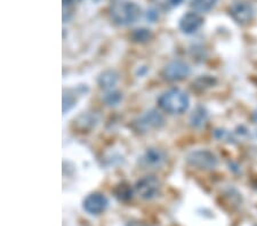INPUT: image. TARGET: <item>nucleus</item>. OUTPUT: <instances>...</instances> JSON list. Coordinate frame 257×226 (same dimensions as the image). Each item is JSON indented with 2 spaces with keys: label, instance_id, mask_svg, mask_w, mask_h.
I'll use <instances>...</instances> for the list:
<instances>
[{
  "label": "nucleus",
  "instance_id": "nucleus-16",
  "mask_svg": "<svg viewBox=\"0 0 257 226\" xmlns=\"http://www.w3.org/2000/svg\"><path fill=\"white\" fill-rule=\"evenodd\" d=\"M103 101L107 106H117L122 101V94L114 89L109 90L103 96Z\"/></svg>",
  "mask_w": 257,
  "mask_h": 226
},
{
  "label": "nucleus",
  "instance_id": "nucleus-8",
  "mask_svg": "<svg viewBox=\"0 0 257 226\" xmlns=\"http://www.w3.org/2000/svg\"><path fill=\"white\" fill-rule=\"evenodd\" d=\"M109 205V200L103 193L93 192L86 196L82 201L84 210L92 216H98L106 210Z\"/></svg>",
  "mask_w": 257,
  "mask_h": 226
},
{
  "label": "nucleus",
  "instance_id": "nucleus-14",
  "mask_svg": "<svg viewBox=\"0 0 257 226\" xmlns=\"http://www.w3.org/2000/svg\"><path fill=\"white\" fill-rule=\"evenodd\" d=\"M131 40L136 44H147L153 38L151 30L147 28H139L132 31Z\"/></svg>",
  "mask_w": 257,
  "mask_h": 226
},
{
  "label": "nucleus",
  "instance_id": "nucleus-17",
  "mask_svg": "<svg viewBox=\"0 0 257 226\" xmlns=\"http://www.w3.org/2000/svg\"><path fill=\"white\" fill-rule=\"evenodd\" d=\"M215 82H216V79L211 76H201L193 82V88L197 90H205L206 88L214 86Z\"/></svg>",
  "mask_w": 257,
  "mask_h": 226
},
{
  "label": "nucleus",
  "instance_id": "nucleus-15",
  "mask_svg": "<svg viewBox=\"0 0 257 226\" xmlns=\"http://www.w3.org/2000/svg\"><path fill=\"white\" fill-rule=\"evenodd\" d=\"M218 0H191L190 7L197 13H208L216 6Z\"/></svg>",
  "mask_w": 257,
  "mask_h": 226
},
{
  "label": "nucleus",
  "instance_id": "nucleus-4",
  "mask_svg": "<svg viewBox=\"0 0 257 226\" xmlns=\"http://www.w3.org/2000/svg\"><path fill=\"white\" fill-rule=\"evenodd\" d=\"M161 188H163V185H161L159 178L156 176L148 175L136 182L134 190L138 193V195H140V198L150 201L160 196Z\"/></svg>",
  "mask_w": 257,
  "mask_h": 226
},
{
  "label": "nucleus",
  "instance_id": "nucleus-7",
  "mask_svg": "<svg viewBox=\"0 0 257 226\" xmlns=\"http://www.w3.org/2000/svg\"><path fill=\"white\" fill-rule=\"evenodd\" d=\"M191 73V69L183 61H172L161 71V77L166 81L177 82L184 80Z\"/></svg>",
  "mask_w": 257,
  "mask_h": 226
},
{
  "label": "nucleus",
  "instance_id": "nucleus-23",
  "mask_svg": "<svg viewBox=\"0 0 257 226\" xmlns=\"http://www.w3.org/2000/svg\"><path fill=\"white\" fill-rule=\"evenodd\" d=\"M252 119H254V121L257 123V110L254 112V114H252Z\"/></svg>",
  "mask_w": 257,
  "mask_h": 226
},
{
  "label": "nucleus",
  "instance_id": "nucleus-2",
  "mask_svg": "<svg viewBox=\"0 0 257 226\" xmlns=\"http://www.w3.org/2000/svg\"><path fill=\"white\" fill-rule=\"evenodd\" d=\"M158 105L169 114H182L189 109L190 100L183 90L172 88L161 94L158 98Z\"/></svg>",
  "mask_w": 257,
  "mask_h": 226
},
{
  "label": "nucleus",
  "instance_id": "nucleus-1",
  "mask_svg": "<svg viewBox=\"0 0 257 226\" xmlns=\"http://www.w3.org/2000/svg\"><path fill=\"white\" fill-rule=\"evenodd\" d=\"M111 21L118 27H128L136 23L142 15V8L135 2L119 0L113 3L109 10Z\"/></svg>",
  "mask_w": 257,
  "mask_h": 226
},
{
  "label": "nucleus",
  "instance_id": "nucleus-3",
  "mask_svg": "<svg viewBox=\"0 0 257 226\" xmlns=\"http://www.w3.org/2000/svg\"><path fill=\"white\" fill-rule=\"evenodd\" d=\"M186 162L198 170H214L218 164V159L209 150L200 149L191 151L186 155Z\"/></svg>",
  "mask_w": 257,
  "mask_h": 226
},
{
  "label": "nucleus",
  "instance_id": "nucleus-10",
  "mask_svg": "<svg viewBox=\"0 0 257 226\" xmlns=\"http://www.w3.org/2000/svg\"><path fill=\"white\" fill-rule=\"evenodd\" d=\"M204 26V18L197 12H188L180 19L178 28L184 35H193Z\"/></svg>",
  "mask_w": 257,
  "mask_h": 226
},
{
  "label": "nucleus",
  "instance_id": "nucleus-11",
  "mask_svg": "<svg viewBox=\"0 0 257 226\" xmlns=\"http://www.w3.org/2000/svg\"><path fill=\"white\" fill-rule=\"evenodd\" d=\"M118 80V72L115 71V70L109 69L103 71L102 73H99V76L97 77V85L101 89L105 90V92H109V90H112L114 88V86L117 85Z\"/></svg>",
  "mask_w": 257,
  "mask_h": 226
},
{
  "label": "nucleus",
  "instance_id": "nucleus-21",
  "mask_svg": "<svg viewBox=\"0 0 257 226\" xmlns=\"http://www.w3.org/2000/svg\"><path fill=\"white\" fill-rule=\"evenodd\" d=\"M147 19L149 21H151V22H156V21L159 19L158 11H157L156 8H150V10H148V12H147Z\"/></svg>",
  "mask_w": 257,
  "mask_h": 226
},
{
  "label": "nucleus",
  "instance_id": "nucleus-13",
  "mask_svg": "<svg viewBox=\"0 0 257 226\" xmlns=\"http://www.w3.org/2000/svg\"><path fill=\"white\" fill-rule=\"evenodd\" d=\"M207 120H208V112L204 108V106L199 105L193 111V113L190 117V125H191L193 128H202L206 125Z\"/></svg>",
  "mask_w": 257,
  "mask_h": 226
},
{
  "label": "nucleus",
  "instance_id": "nucleus-12",
  "mask_svg": "<svg viewBox=\"0 0 257 226\" xmlns=\"http://www.w3.org/2000/svg\"><path fill=\"white\" fill-rule=\"evenodd\" d=\"M134 192L135 190H133L131 185L125 182L119 183L113 188L114 198L120 201V202H128V201H131L133 199V195H134Z\"/></svg>",
  "mask_w": 257,
  "mask_h": 226
},
{
  "label": "nucleus",
  "instance_id": "nucleus-5",
  "mask_svg": "<svg viewBox=\"0 0 257 226\" xmlns=\"http://www.w3.org/2000/svg\"><path fill=\"white\" fill-rule=\"evenodd\" d=\"M165 125V119L157 110H149L133 121V128L144 134L153 129H159Z\"/></svg>",
  "mask_w": 257,
  "mask_h": 226
},
{
  "label": "nucleus",
  "instance_id": "nucleus-6",
  "mask_svg": "<svg viewBox=\"0 0 257 226\" xmlns=\"http://www.w3.org/2000/svg\"><path fill=\"white\" fill-rule=\"evenodd\" d=\"M229 14L239 26H247L255 16V11L251 4L247 0H237L230 6Z\"/></svg>",
  "mask_w": 257,
  "mask_h": 226
},
{
  "label": "nucleus",
  "instance_id": "nucleus-20",
  "mask_svg": "<svg viewBox=\"0 0 257 226\" xmlns=\"http://www.w3.org/2000/svg\"><path fill=\"white\" fill-rule=\"evenodd\" d=\"M81 0H63V22H68L72 16L74 5Z\"/></svg>",
  "mask_w": 257,
  "mask_h": 226
},
{
  "label": "nucleus",
  "instance_id": "nucleus-18",
  "mask_svg": "<svg viewBox=\"0 0 257 226\" xmlns=\"http://www.w3.org/2000/svg\"><path fill=\"white\" fill-rule=\"evenodd\" d=\"M151 2L163 11H172L183 4L184 0H151Z\"/></svg>",
  "mask_w": 257,
  "mask_h": 226
},
{
  "label": "nucleus",
  "instance_id": "nucleus-22",
  "mask_svg": "<svg viewBox=\"0 0 257 226\" xmlns=\"http://www.w3.org/2000/svg\"><path fill=\"white\" fill-rule=\"evenodd\" d=\"M126 226H150V225L141 220H130L126 224Z\"/></svg>",
  "mask_w": 257,
  "mask_h": 226
},
{
  "label": "nucleus",
  "instance_id": "nucleus-9",
  "mask_svg": "<svg viewBox=\"0 0 257 226\" xmlns=\"http://www.w3.org/2000/svg\"><path fill=\"white\" fill-rule=\"evenodd\" d=\"M167 157L166 153L157 147H150L144 152V154L140 159V164L147 169H159L163 167Z\"/></svg>",
  "mask_w": 257,
  "mask_h": 226
},
{
  "label": "nucleus",
  "instance_id": "nucleus-19",
  "mask_svg": "<svg viewBox=\"0 0 257 226\" xmlns=\"http://www.w3.org/2000/svg\"><path fill=\"white\" fill-rule=\"evenodd\" d=\"M77 98L74 94L70 92H64L63 94V113H68L70 110H72L76 106Z\"/></svg>",
  "mask_w": 257,
  "mask_h": 226
}]
</instances>
